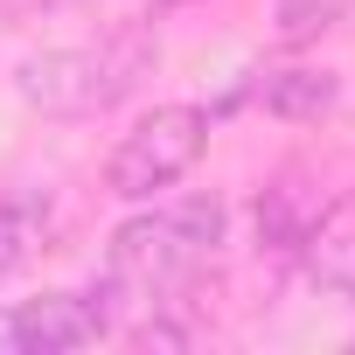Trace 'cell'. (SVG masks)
Here are the masks:
<instances>
[{"label":"cell","instance_id":"3957f363","mask_svg":"<svg viewBox=\"0 0 355 355\" xmlns=\"http://www.w3.org/2000/svg\"><path fill=\"white\" fill-rule=\"evenodd\" d=\"M202 146H209V112H202V105H153V112L112 146L105 189H112L119 202H153V196H167L174 182H182V174H196Z\"/></svg>","mask_w":355,"mask_h":355},{"label":"cell","instance_id":"9c48e42d","mask_svg":"<svg viewBox=\"0 0 355 355\" xmlns=\"http://www.w3.org/2000/svg\"><path fill=\"white\" fill-rule=\"evenodd\" d=\"M42 230H49V209L35 196H0V272H21L35 258Z\"/></svg>","mask_w":355,"mask_h":355},{"label":"cell","instance_id":"277c9868","mask_svg":"<svg viewBox=\"0 0 355 355\" xmlns=\"http://www.w3.org/2000/svg\"><path fill=\"white\" fill-rule=\"evenodd\" d=\"M112 286L105 293H42L0 306V355H70L112 334Z\"/></svg>","mask_w":355,"mask_h":355},{"label":"cell","instance_id":"30bf717a","mask_svg":"<svg viewBox=\"0 0 355 355\" xmlns=\"http://www.w3.org/2000/svg\"><path fill=\"white\" fill-rule=\"evenodd\" d=\"M63 0H0V15L8 21H35V15H56Z\"/></svg>","mask_w":355,"mask_h":355},{"label":"cell","instance_id":"8fae6325","mask_svg":"<svg viewBox=\"0 0 355 355\" xmlns=\"http://www.w3.org/2000/svg\"><path fill=\"white\" fill-rule=\"evenodd\" d=\"M167 8H174V0H167Z\"/></svg>","mask_w":355,"mask_h":355},{"label":"cell","instance_id":"7a4b0ae2","mask_svg":"<svg viewBox=\"0 0 355 355\" xmlns=\"http://www.w3.org/2000/svg\"><path fill=\"white\" fill-rule=\"evenodd\" d=\"M153 56H160L153 28L125 21V28H112L91 49H42V56H28L15 70V91L35 112H49V119H91V112L125 105L139 91V77L153 70Z\"/></svg>","mask_w":355,"mask_h":355},{"label":"cell","instance_id":"5b68a950","mask_svg":"<svg viewBox=\"0 0 355 355\" xmlns=\"http://www.w3.org/2000/svg\"><path fill=\"white\" fill-rule=\"evenodd\" d=\"M293 258H300L306 286H320V293H334V300H355V196L320 202Z\"/></svg>","mask_w":355,"mask_h":355},{"label":"cell","instance_id":"6da1fadb","mask_svg":"<svg viewBox=\"0 0 355 355\" xmlns=\"http://www.w3.org/2000/svg\"><path fill=\"white\" fill-rule=\"evenodd\" d=\"M223 244V202L216 196H189L174 209H146L132 223H119L112 258H105V286L132 293L146 306H174V293H189L209 258Z\"/></svg>","mask_w":355,"mask_h":355},{"label":"cell","instance_id":"52a82bcc","mask_svg":"<svg viewBox=\"0 0 355 355\" xmlns=\"http://www.w3.org/2000/svg\"><path fill=\"white\" fill-rule=\"evenodd\" d=\"M313 209H320V196L306 189V174H279V182L258 196V244L279 251V258H293L300 237H306V223H313Z\"/></svg>","mask_w":355,"mask_h":355},{"label":"cell","instance_id":"ba28073f","mask_svg":"<svg viewBox=\"0 0 355 355\" xmlns=\"http://www.w3.org/2000/svg\"><path fill=\"white\" fill-rule=\"evenodd\" d=\"M348 15H355V0H272V35L286 49H306L327 28H341Z\"/></svg>","mask_w":355,"mask_h":355},{"label":"cell","instance_id":"8992f818","mask_svg":"<svg viewBox=\"0 0 355 355\" xmlns=\"http://www.w3.org/2000/svg\"><path fill=\"white\" fill-rule=\"evenodd\" d=\"M334 98H341V77H334V70H313V63H286V70H265V77H258V105H265L272 119H293V125L327 119Z\"/></svg>","mask_w":355,"mask_h":355}]
</instances>
